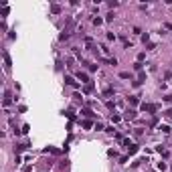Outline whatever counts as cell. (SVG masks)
<instances>
[{
  "label": "cell",
  "mask_w": 172,
  "mask_h": 172,
  "mask_svg": "<svg viewBox=\"0 0 172 172\" xmlns=\"http://www.w3.org/2000/svg\"><path fill=\"white\" fill-rule=\"evenodd\" d=\"M142 109H144V112H152V114H154L158 107H156L154 103H142Z\"/></svg>",
  "instance_id": "1"
},
{
  "label": "cell",
  "mask_w": 172,
  "mask_h": 172,
  "mask_svg": "<svg viewBox=\"0 0 172 172\" xmlns=\"http://www.w3.org/2000/svg\"><path fill=\"white\" fill-rule=\"evenodd\" d=\"M77 77L81 79V83H89V77H87L85 73H81V71H79V73H77Z\"/></svg>",
  "instance_id": "2"
},
{
  "label": "cell",
  "mask_w": 172,
  "mask_h": 172,
  "mask_svg": "<svg viewBox=\"0 0 172 172\" xmlns=\"http://www.w3.org/2000/svg\"><path fill=\"white\" fill-rule=\"evenodd\" d=\"M2 57H4V67H6V69H10V57H8V53H4Z\"/></svg>",
  "instance_id": "3"
},
{
  "label": "cell",
  "mask_w": 172,
  "mask_h": 172,
  "mask_svg": "<svg viewBox=\"0 0 172 172\" xmlns=\"http://www.w3.org/2000/svg\"><path fill=\"white\" fill-rule=\"evenodd\" d=\"M126 117H128V119H134V117H136V112H134V109H128V112H126Z\"/></svg>",
  "instance_id": "4"
},
{
  "label": "cell",
  "mask_w": 172,
  "mask_h": 172,
  "mask_svg": "<svg viewBox=\"0 0 172 172\" xmlns=\"http://www.w3.org/2000/svg\"><path fill=\"white\" fill-rule=\"evenodd\" d=\"M81 114H83V115H87V117H93V115H95V114H93V112H91V109H83V112H81Z\"/></svg>",
  "instance_id": "5"
},
{
  "label": "cell",
  "mask_w": 172,
  "mask_h": 172,
  "mask_svg": "<svg viewBox=\"0 0 172 172\" xmlns=\"http://www.w3.org/2000/svg\"><path fill=\"white\" fill-rule=\"evenodd\" d=\"M65 81H67L69 85H73V87H77V81H73V77H65Z\"/></svg>",
  "instance_id": "6"
},
{
  "label": "cell",
  "mask_w": 172,
  "mask_h": 172,
  "mask_svg": "<svg viewBox=\"0 0 172 172\" xmlns=\"http://www.w3.org/2000/svg\"><path fill=\"white\" fill-rule=\"evenodd\" d=\"M10 105V93L6 91V97H4V107H8Z\"/></svg>",
  "instance_id": "7"
},
{
  "label": "cell",
  "mask_w": 172,
  "mask_h": 172,
  "mask_svg": "<svg viewBox=\"0 0 172 172\" xmlns=\"http://www.w3.org/2000/svg\"><path fill=\"white\" fill-rule=\"evenodd\" d=\"M128 152H130V154H136V152H138V146H136V144H132V146L128 148Z\"/></svg>",
  "instance_id": "8"
},
{
  "label": "cell",
  "mask_w": 172,
  "mask_h": 172,
  "mask_svg": "<svg viewBox=\"0 0 172 172\" xmlns=\"http://www.w3.org/2000/svg\"><path fill=\"white\" fill-rule=\"evenodd\" d=\"M51 10H53V12L57 14V12H61V6H57V4H53V6H51Z\"/></svg>",
  "instance_id": "9"
},
{
  "label": "cell",
  "mask_w": 172,
  "mask_h": 172,
  "mask_svg": "<svg viewBox=\"0 0 172 172\" xmlns=\"http://www.w3.org/2000/svg\"><path fill=\"white\" fill-rule=\"evenodd\" d=\"M107 41H115V35L114 33H107Z\"/></svg>",
  "instance_id": "10"
},
{
  "label": "cell",
  "mask_w": 172,
  "mask_h": 172,
  "mask_svg": "<svg viewBox=\"0 0 172 172\" xmlns=\"http://www.w3.org/2000/svg\"><path fill=\"white\" fill-rule=\"evenodd\" d=\"M101 22H103V20H101V18H93V24H95V26H99V24H101Z\"/></svg>",
  "instance_id": "11"
},
{
  "label": "cell",
  "mask_w": 172,
  "mask_h": 172,
  "mask_svg": "<svg viewBox=\"0 0 172 172\" xmlns=\"http://www.w3.org/2000/svg\"><path fill=\"white\" fill-rule=\"evenodd\" d=\"M130 103H132V105H136V103H138V97H136V95H134V97H130Z\"/></svg>",
  "instance_id": "12"
},
{
  "label": "cell",
  "mask_w": 172,
  "mask_h": 172,
  "mask_svg": "<svg viewBox=\"0 0 172 172\" xmlns=\"http://www.w3.org/2000/svg\"><path fill=\"white\" fill-rule=\"evenodd\" d=\"M119 119H121V117H119V115H112V121H114V123H117V121H119Z\"/></svg>",
  "instance_id": "13"
},
{
  "label": "cell",
  "mask_w": 172,
  "mask_h": 172,
  "mask_svg": "<svg viewBox=\"0 0 172 172\" xmlns=\"http://www.w3.org/2000/svg\"><path fill=\"white\" fill-rule=\"evenodd\" d=\"M160 130H162L164 134H168V132H170V128H168V126H160Z\"/></svg>",
  "instance_id": "14"
}]
</instances>
